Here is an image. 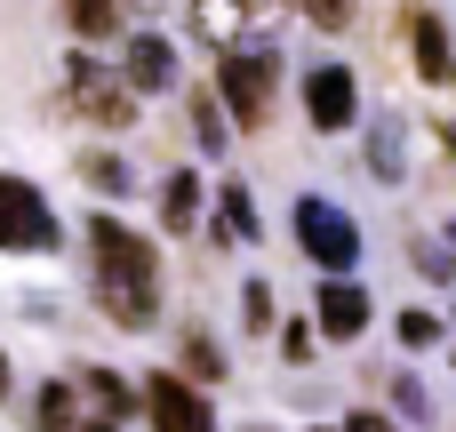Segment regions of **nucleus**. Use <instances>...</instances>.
Returning <instances> with one entry per match:
<instances>
[{"mask_svg": "<svg viewBox=\"0 0 456 432\" xmlns=\"http://www.w3.org/2000/svg\"><path fill=\"white\" fill-rule=\"evenodd\" d=\"M345 432H401V425H385L377 409H361V417H353V425H345Z\"/></svg>", "mask_w": 456, "mask_h": 432, "instance_id": "bb28decb", "label": "nucleus"}, {"mask_svg": "<svg viewBox=\"0 0 456 432\" xmlns=\"http://www.w3.org/2000/svg\"><path fill=\"white\" fill-rule=\"evenodd\" d=\"M88 432H120V425H88Z\"/></svg>", "mask_w": 456, "mask_h": 432, "instance_id": "7c9ffc66", "label": "nucleus"}, {"mask_svg": "<svg viewBox=\"0 0 456 432\" xmlns=\"http://www.w3.org/2000/svg\"><path fill=\"white\" fill-rule=\"evenodd\" d=\"M369 168H377V176H401V120H377V136H369Z\"/></svg>", "mask_w": 456, "mask_h": 432, "instance_id": "a211bd4d", "label": "nucleus"}, {"mask_svg": "<svg viewBox=\"0 0 456 432\" xmlns=\"http://www.w3.org/2000/svg\"><path fill=\"white\" fill-rule=\"evenodd\" d=\"M64 112H80L88 128H136V88L120 80V64L104 56H64Z\"/></svg>", "mask_w": 456, "mask_h": 432, "instance_id": "f03ea898", "label": "nucleus"}, {"mask_svg": "<svg viewBox=\"0 0 456 432\" xmlns=\"http://www.w3.org/2000/svg\"><path fill=\"white\" fill-rule=\"evenodd\" d=\"M417 273H425V281H456V257H441V249H417Z\"/></svg>", "mask_w": 456, "mask_h": 432, "instance_id": "b1692460", "label": "nucleus"}, {"mask_svg": "<svg viewBox=\"0 0 456 432\" xmlns=\"http://www.w3.org/2000/svg\"><path fill=\"white\" fill-rule=\"evenodd\" d=\"M160 224H168V232H192V224H200V176H192V168H176V176L160 184Z\"/></svg>", "mask_w": 456, "mask_h": 432, "instance_id": "f8f14e48", "label": "nucleus"}, {"mask_svg": "<svg viewBox=\"0 0 456 432\" xmlns=\"http://www.w3.org/2000/svg\"><path fill=\"white\" fill-rule=\"evenodd\" d=\"M273 80H281V56H273V48H240V56L216 64V96H224V112H232L240 128H265Z\"/></svg>", "mask_w": 456, "mask_h": 432, "instance_id": "20e7f679", "label": "nucleus"}, {"mask_svg": "<svg viewBox=\"0 0 456 432\" xmlns=\"http://www.w3.org/2000/svg\"><path fill=\"white\" fill-rule=\"evenodd\" d=\"M297 240H305V257H313L329 281H345V273L361 265V224H353L337 200H321V192L297 200Z\"/></svg>", "mask_w": 456, "mask_h": 432, "instance_id": "7ed1b4c3", "label": "nucleus"}, {"mask_svg": "<svg viewBox=\"0 0 456 432\" xmlns=\"http://www.w3.org/2000/svg\"><path fill=\"white\" fill-rule=\"evenodd\" d=\"M240 313H248V329H273V289L248 281V289H240Z\"/></svg>", "mask_w": 456, "mask_h": 432, "instance_id": "4be33fe9", "label": "nucleus"}, {"mask_svg": "<svg viewBox=\"0 0 456 432\" xmlns=\"http://www.w3.org/2000/svg\"><path fill=\"white\" fill-rule=\"evenodd\" d=\"M64 24L80 40H112L120 32V0H64Z\"/></svg>", "mask_w": 456, "mask_h": 432, "instance_id": "ddd939ff", "label": "nucleus"}, {"mask_svg": "<svg viewBox=\"0 0 456 432\" xmlns=\"http://www.w3.org/2000/svg\"><path fill=\"white\" fill-rule=\"evenodd\" d=\"M184 361H192V377H216V345L208 337H184Z\"/></svg>", "mask_w": 456, "mask_h": 432, "instance_id": "5701e85b", "label": "nucleus"}, {"mask_svg": "<svg viewBox=\"0 0 456 432\" xmlns=\"http://www.w3.org/2000/svg\"><path fill=\"white\" fill-rule=\"evenodd\" d=\"M353 112H361L353 64H313V72H305V120L329 136V128H353Z\"/></svg>", "mask_w": 456, "mask_h": 432, "instance_id": "0eeeda50", "label": "nucleus"}, {"mask_svg": "<svg viewBox=\"0 0 456 432\" xmlns=\"http://www.w3.org/2000/svg\"><path fill=\"white\" fill-rule=\"evenodd\" d=\"M144 401H152V432H216L208 401L184 377H144Z\"/></svg>", "mask_w": 456, "mask_h": 432, "instance_id": "6e6552de", "label": "nucleus"}, {"mask_svg": "<svg viewBox=\"0 0 456 432\" xmlns=\"http://www.w3.org/2000/svg\"><path fill=\"white\" fill-rule=\"evenodd\" d=\"M409 48H417V72L433 88L456 80V48H449V32H441V16H409Z\"/></svg>", "mask_w": 456, "mask_h": 432, "instance_id": "9b49d317", "label": "nucleus"}, {"mask_svg": "<svg viewBox=\"0 0 456 432\" xmlns=\"http://www.w3.org/2000/svg\"><path fill=\"white\" fill-rule=\"evenodd\" d=\"M393 401H401L409 417H425V393H417V377H393Z\"/></svg>", "mask_w": 456, "mask_h": 432, "instance_id": "a878e982", "label": "nucleus"}, {"mask_svg": "<svg viewBox=\"0 0 456 432\" xmlns=\"http://www.w3.org/2000/svg\"><path fill=\"white\" fill-rule=\"evenodd\" d=\"M0 393H8V361H0Z\"/></svg>", "mask_w": 456, "mask_h": 432, "instance_id": "c85d7f7f", "label": "nucleus"}, {"mask_svg": "<svg viewBox=\"0 0 456 432\" xmlns=\"http://www.w3.org/2000/svg\"><path fill=\"white\" fill-rule=\"evenodd\" d=\"M88 249H96V297H104L112 329H152L160 321V257H152V240L128 232L120 216H96Z\"/></svg>", "mask_w": 456, "mask_h": 432, "instance_id": "f257e3e1", "label": "nucleus"}, {"mask_svg": "<svg viewBox=\"0 0 456 432\" xmlns=\"http://www.w3.org/2000/svg\"><path fill=\"white\" fill-rule=\"evenodd\" d=\"M80 176H88L96 192H128V160H120V152H80Z\"/></svg>", "mask_w": 456, "mask_h": 432, "instance_id": "f3484780", "label": "nucleus"}, {"mask_svg": "<svg viewBox=\"0 0 456 432\" xmlns=\"http://www.w3.org/2000/svg\"><path fill=\"white\" fill-rule=\"evenodd\" d=\"M120 80H128L136 96H160V88H176V48H168L160 32H136V40L120 48Z\"/></svg>", "mask_w": 456, "mask_h": 432, "instance_id": "1a4fd4ad", "label": "nucleus"}, {"mask_svg": "<svg viewBox=\"0 0 456 432\" xmlns=\"http://www.w3.org/2000/svg\"><path fill=\"white\" fill-rule=\"evenodd\" d=\"M80 385H88V401H96L104 417H128V409H136V385H128V377H112V369H88Z\"/></svg>", "mask_w": 456, "mask_h": 432, "instance_id": "2eb2a0df", "label": "nucleus"}, {"mask_svg": "<svg viewBox=\"0 0 456 432\" xmlns=\"http://www.w3.org/2000/svg\"><path fill=\"white\" fill-rule=\"evenodd\" d=\"M32 417H40V425H48V432H64V425H72V385H48Z\"/></svg>", "mask_w": 456, "mask_h": 432, "instance_id": "6ab92c4d", "label": "nucleus"}, {"mask_svg": "<svg viewBox=\"0 0 456 432\" xmlns=\"http://www.w3.org/2000/svg\"><path fill=\"white\" fill-rule=\"evenodd\" d=\"M313 321H321V337L353 345V337L369 329V289H353V281H329V289H321V305H313Z\"/></svg>", "mask_w": 456, "mask_h": 432, "instance_id": "9d476101", "label": "nucleus"}, {"mask_svg": "<svg viewBox=\"0 0 456 432\" xmlns=\"http://www.w3.org/2000/svg\"><path fill=\"white\" fill-rule=\"evenodd\" d=\"M192 136H200V152H224V144H232V128H224V96H192Z\"/></svg>", "mask_w": 456, "mask_h": 432, "instance_id": "dca6fc26", "label": "nucleus"}, {"mask_svg": "<svg viewBox=\"0 0 456 432\" xmlns=\"http://www.w3.org/2000/svg\"><path fill=\"white\" fill-rule=\"evenodd\" d=\"M449 249H456V216H449Z\"/></svg>", "mask_w": 456, "mask_h": 432, "instance_id": "c756f323", "label": "nucleus"}, {"mask_svg": "<svg viewBox=\"0 0 456 432\" xmlns=\"http://www.w3.org/2000/svg\"><path fill=\"white\" fill-rule=\"evenodd\" d=\"M281 353H289V361H305V353H313V329H305V321H297V329H281Z\"/></svg>", "mask_w": 456, "mask_h": 432, "instance_id": "393cba45", "label": "nucleus"}, {"mask_svg": "<svg viewBox=\"0 0 456 432\" xmlns=\"http://www.w3.org/2000/svg\"><path fill=\"white\" fill-rule=\"evenodd\" d=\"M273 16H281V0H192V32L216 40L224 56H240L248 40H265Z\"/></svg>", "mask_w": 456, "mask_h": 432, "instance_id": "39448f33", "label": "nucleus"}, {"mask_svg": "<svg viewBox=\"0 0 456 432\" xmlns=\"http://www.w3.org/2000/svg\"><path fill=\"white\" fill-rule=\"evenodd\" d=\"M433 337H441V321H433L425 305H417V313H401V345H409V353H425Z\"/></svg>", "mask_w": 456, "mask_h": 432, "instance_id": "aec40b11", "label": "nucleus"}, {"mask_svg": "<svg viewBox=\"0 0 456 432\" xmlns=\"http://www.w3.org/2000/svg\"><path fill=\"white\" fill-rule=\"evenodd\" d=\"M248 432H265V425H248Z\"/></svg>", "mask_w": 456, "mask_h": 432, "instance_id": "2f4dec72", "label": "nucleus"}, {"mask_svg": "<svg viewBox=\"0 0 456 432\" xmlns=\"http://www.w3.org/2000/svg\"><path fill=\"white\" fill-rule=\"evenodd\" d=\"M120 8H168V0H120Z\"/></svg>", "mask_w": 456, "mask_h": 432, "instance_id": "cd10ccee", "label": "nucleus"}, {"mask_svg": "<svg viewBox=\"0 0 456 432\" xmlns=\"http://www.w3.org/2000/svg\"><path fill=\"white\" fill-rule=\"evenodd\" d=\"M56 240H64L56 208L24 176H0V249H56Z\"/></svg>", "mask_w": 456, "mask_h": 432, "instance_id": "423d86ee", "label": "nucleus"}, {"mask_svg": "<svg viewBox=\"0 0 456 432\" xmlns=\"http://www.w3.org/2000/svg\"><path fill=\"white\" fill-rule=\"evenodd\" d=\"M216 200H224V224H216V240H256V232H265V224H256V200H248V184H224Z\"/></svg>", "mask_w": 456, "mask_h": 432, "instance_id": "4468645a", "label": "nucleus"}, {"mask_svg": "<svg viewBox=\"0 0 456 432\" xmlns=\"http://www.w3.org/2000/svg\"><path fill=\"white\" fill-rule=\"evenodd\" d=\"M297 8H305L321 32H345V24H353V0H297Z\"/></svg>", "mask_w": 456, "mask_h": 432, "instance_id": "412c9836", "label": "nucleus"}]
</instances>
